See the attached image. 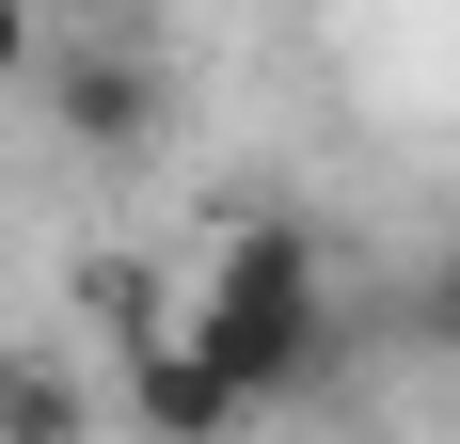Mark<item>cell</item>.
<instances>
[{"mask_svg":"<svg viewBox=\"0 0 460 444\" xmlns=\"http://www.w3.org/2000/svg\"><path fill=\"white\" fill-rule=\"evenodd\" d=\"M190 350L223 365L254 413H286V397H318L333 381V270H318V238L286 207H238L223 238H207V270H190Z\"/></svg>","mask_w":460,"mask_h":444,"instance_id":"1","label":"cell"},{"mask_svg":"<svg viewBox=\"0 0 460 444\" xmlns=\"http://www.w3.org/2000/svg\"><path fill=\"white\" fill-rule=\"evenodd\" d=\"M32 95H48V143L64 159H159V128H175V64L143 32H48V64H32Z\"/></svg>","mask_w":460,"mask_h":444,"instance_id":"2","label":"cell"},{"mask_svg":"<svg viewBox=\"0 0 460 444\" xmlns=\"http://www.w3.org/2000/svg\"><path fill=\"white\" fill-rule=\"evenodd\" d=\"M128 413L159 444H238V429H254V397L190 350V317H143V333H128Z\"/></svg>","mask_w":460,"mask_h":444,"instance_id":"3","label":"cell"},{"mask_svg":"<svg viewBox=\"0 0 460 444\" xmlns=\"http://www.w3.org/2000/svg\"><path fill=\"white\" fill-rule=\"evenodd\" d=\"M95 397L64 381V350H32V333H0V444H80Z\"/></svg>","mask_w":460,"mask_h":444,"instance_id":"4","label":"cell"},{"mask_svg":"<svg viewBox=\"0 0 460 444\" xmlns=\"http://www.w3.org/2000/svg\"><path fill=\"white\" fill-rule=\"evenodd\" d=\"M397 333H413L429 365H460V238H445V254H413V286H397Z\"/></svg>","mask_w":460,"mask_h":444,"instance_id":"5","label":"cell"},{"mask_svg":"<svg viewBox=\"0 0 460 444\" xmlns=\"http://www.w3.org/2000/svg\"><path fill=\"white\" fill-rule=\"evenodd\" d=\"M32 64H48V16H32V0H0V80H32Z\"/></svg>","mask_w":460,"mask_h":444,"instance_id":"6","label":"cell"}]
</instances>
